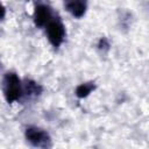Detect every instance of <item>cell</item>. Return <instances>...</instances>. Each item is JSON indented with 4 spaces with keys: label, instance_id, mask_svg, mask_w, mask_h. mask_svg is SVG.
<instances>
[{
    "label": "cell",
    "instance_id": "6da1fadb",
    "mask_svg": "<svg viewBox=\"0 0 149 149\" xmlns=\"http://www.w3.org/2000/svg\"><path fill=\"white\" fill-rule=\"evenodd\" d=\"M1 90L5 100L8 104H13L22 99V80L13 71H8L3 74Z\"/></svg>",
    "mask_w": 149,
    "mask_h": 149
},
{
    "label": "cell",
    "instance_id": "7a4b0ae2",
    "mask_svg": "<svg viewBox=\"0 0 149 149\" xmlns=\"http://www.w3.org/2000/svg\"><path fill=\"white\" fill-rule=\"evenodd\" d=\"M43 29L45 30V35H47L49 43L55 49L59 48L62 45V43L64 42L65 36H66L65 24L63 23L59 15L55 13L54 16L48 21V23L44 26Z\"/></svg>",
    "mask_w": 149,
    "mask_h": 149
},
{
    "label": "cell",
    "instance_id": "3957f363",
    "mask_svg": "<svg viewBox=\"0 0 149 149\" xmlns=\"http://www.w3.org/2000/svg\"><path fill=\"white\" fill-rule=\"evenodd\" d=\"M24 137L27 142L35 148H51L52 141L49 133L37 126H28L24 130Z\"/></svg>",
    "mask_w": 149,
    "mask_h": 149
},
{
    "label": "cell",
    "instance_id": "277c9868",
    "mask_svg": "<svg viewBox=\"0 0 149 149\" xmlns=\"http://www.w3.org/2000/svg\"><path fill=\"white\" fill-rule=\"evenodd\" d=\"M52 8L44 2H36L33 13V20L37 28H44L48 21L54 16Z\"/></svg>",
    "mask_w": 149,
    "mask_h": 149
},
{
    "label": "cell",
    "instance_id": "5b68a950",
    "mask_svg": "<svg viewBox=\"0 0 149 149\" xmlns=\"http://www.w3.org/2000/svg\"><path fill=\"white\" fill-rule=\"evenodd\" d=\"M62 1L66 12L70 13L76 19L83 17L87 10V0H62Z\"/></svg>",
    "mask_w": 149,
    "mask_h": 149
},
{
    "label": "cell",
    "instance_id": "8992f818",
    "mask_svg": "<svg viewBox=\"0 0 149 149\" xmlns=\"http://www.w3.org/2000/svg\"><path fill=\"white\" fill-rule=\"evenodd\" d=\"M43 87L33 79H24L22 81V98L34 99L41 95Z\"/></svg>",
    "mask_w": 149,
    "mask_h": 149
},
{
    "label": "cell",
    "instance_id": "52a82bcc",
    "mask_svg": "<svg viewBox=\"0 0 149 149\" xmlns=\"http://www.w3.org/2000/svg\"><path fill=\"white\" fill-rule=\"evenodd\" d=\"M97 85L94 81H86V83H81L76 87L74 94L77 98L79 99H84L86 97H88L94 90H95Z\"/></svg>",
    "mask_w": 149,
    "mask_h": 149
},
{
    "label": "cell",
    "instance_id": "ba28073f",
    "mask_svg": "<svg viewBox=\"0 0 149 149\" xmlns=\"http://www.w3.org/2000/svg\"><path fill=\"white\" fill-rule=\"evenodd\" d=\"M98 47H99V49H108V48H109V43H108V41H107L105 37H101V38L99 40Z\"/></svg>",
    "mask_w": 149,
    "mask_h": 149
},
{
    "label": "cell",
    "instance_id": "9c48e42d",
    "mask_svg": "<svg viewBox=\"0 0 149 149\" xmlns=\"http://www.w3.org/2000/svg\"><path fill=\"white\" fill-rule=\"evenodd\" d=\"M5 15H6V8H5V6L0 2V21H2V20H3Z\"/></svg>",
    "mask_w": 149,
    "mask_h": 149
},
{
    "label": "cell",
    "instance_id": "30bf717a",
    "mask_svg": "<svg viewBox=\"0 0 149 149\" xmlns=\"http://www.w3.org/2000/svg\"><path fill=\"white\" fill-rule=\"evenodd\" d=\"M0 69H1V61H0Z\"/></svg>",
    "mask_w": 149,
    "mask_h": 149
}]
</instances>
